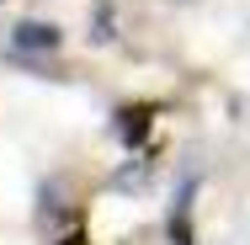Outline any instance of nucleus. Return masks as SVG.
Here are the masks:
<instances>
[{
  "label": "nucleus",
  "mask_w": 250,
  "mask_h": 245,
  "mask_svg": "<svg viewBox=\"0 0 250 245\" xmlns=\"http://www.w3.org/2000/svg\"><path fill=\"white\" fill-rule=\"evenodd\" d=\"M59 43H64V32H59L53 22H32V16H27V22L11 27V48L16 53H53Z\"/></svg>",
  "instance_id": "f257e3e1"
},
{
  "label": "nucleus",
  "mask_w": 250,
  "mask_h": 245,
  "mask_svg": "<svg viewBox=\"0 0 250 245\" xmlns=\"http://www.w3.org/2000/svg\"><path fill=\"white\" fill-rule=\"evenodd\" d=\"M117 117H123V123H117V134H123L128 144H133V139H144V128H149V112H144V107H139V112H117Z\"/></svg>",
  "instance_id": "f03ea898"
},
{
  "label": "nucleus",
  "mask_w": 250,
  "mask_h": 245,
  "mask_svg": "<svg viewBox=\"0 0 250 245\" xmlns=\"http://www.w3.org/2000/svg\"><path fill=\"white\" fill-rule=\"evenodd\" d=\"M91 38H96V43H112V38H117V11H112V5H96V32H91Z\"/></svg>",
  "instance_id": "7ed1b4c3"
}]
</instances>
